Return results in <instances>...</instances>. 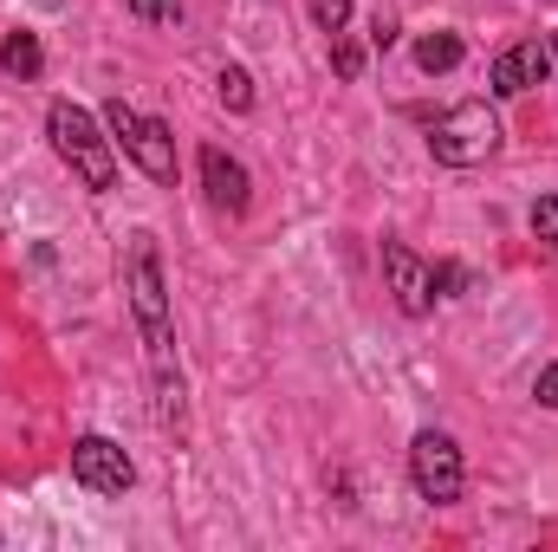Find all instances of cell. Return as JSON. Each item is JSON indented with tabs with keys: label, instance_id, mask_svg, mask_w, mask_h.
I'll return each mask as SVG.
<instances>
[{
	"label": "cell",
	"instance_id": "obj_14",
	"mask_svg": "<svg viewBox=\"0 0 558 552\" xmlns=\"http://www.w3.org/2000/svg\"><path fill=\"white\" fill-rule=\"evenodd\" d=\"M131 13L149 26H169V20H182V0H131Z\"/></svg>",
	"mask_w": 558,
	"mask_h": 552
},
{
	"label": "cell",
	"instance_id": "obj_7",
	"mask_svg": "<svg viewBox=\"0 0 558 552\" xmlns=\"http://www.w3.org/2000/svg\"><path fill=\"white\" fill-rule=\"evenodd\" d=\"M202 182H208V202H215L221 215H247L254 182H247V163H241V156H228L221 143H202Z\"/></svg>",
	"mask_w": 558,
	"mask_h": 552
},
{
	"label": "cell",
	"instance_id": "obj_16",
	"mask_svg": "<svg viewBox=\"0 0 558 552\" xmlns=\"http://www.w3.org/2000/svg\"><path fill=\"white\" fill-rule=\"evenodd\" d=\"M364 72V52L357 46H338V79H357Z\"/></svg>",
	"mask_w": 558,
	"mask_h": 552
},
{
	"label": "cell",
	"instance_id": "obj_12",
	"mask_svg": "<svg viewBox=\"0 0 558 552\" xmlns=\"http://www.w3.org/2000/svg\"><path fill=\"white\" fill-rule=\"evenodd\" d=\"M305 7H312L318 33H331V39H338V33H344V20H351V0H305Z\"/></svg>",
	"mask_w": 558,
	"mask_h": 552
},
{
	"label": "cell",
	"instance_id": "obj_10",
	"mask_svg": "<svg viewBox=\"0 0 558 552\" xmlns=\"http://www.w3.org/2000/svg\"><path fill=\"white\" fill-rule=\"evenodd\" d=\"M461 52H468V46H461V33H422V39H416V65H422V72H454V65H461Z\"/></svg>",
	"mask_w": 558,
	"mask_h": 552
},
{
	"label": "cell",
	"instance_id": "obj_15",
	"mask_svg": "<svg viewBox=\"0 0 558 552\" xmlns=\"http://www.w3.org/2000/svg\"><path fill=\"white\" fill-rule=\"evenodd\" d=\"M533 397H539L546 410H558V364H546V371L533 377Z\"/></svg>",
	"mask_w": 558,
	"mask_h": 552
},
{
	"label": "cell",
	"instance_id": "obj_3",
	"mask_svg": "<svg viewBox=\"0 0 558 552\" xmlns=\"http://www.w3.org/2000/svg\"><path fill=\"white\" fill-rule=\"evenodd\" d=\"M105 124H111V143H124V156L137 163L149 182H175V137H169L162 118H143L124 98H111L105 105Z\"/></svg>",
	"mask_w": 558,
	"mask_h": 552
},
{
	"label": "cell",
	"instance_id": "obj_5",
	"mask_svg": "<svg viewBox=\"0 0 558 552\" xmlns=\"http://www.w3.org/2000/svg\"><path fill=\"white\" fill-rule=\"evenodd\" d=\"M72 481L92 494H124L137 481V461L111 442V435H78L72 442Z\"/></svg>",
	"mask_w": 558,
	"mask_h": 552
},
{
	"label": "cell",
	"instance_id": "obj_8",
	"mask_svg": "<svg viewBox=\"0 0 558 552\" xmlns=\"http://www.w3.org/2000/svg\"><path fill=\"white\" fill-rule=\"evenodd\" d=\"M384 279H390V292H397V305L422 319L428 305H435V286H428V267H422L416 254L403 248V241H384Z\"/></svg>",
	"mask_w": 558,
	"mask_h": 552
},
{
	"label": "cell",
	"instance_id": "obj_11",
	"mask_svg": "<svg viewBox=\"0 0 558 552\" xmlns=\"http://www.w3.org/2000/svg\"><path fill=\"white\" fill-rule=\"evenodd\" d=\"M215 98H221L228 111H254V79H247L241 65H221V79H215Z\"/></svg>",
	"mask_w": 558,
	"mask_h": 552
},
{
	"label": "cell",
	"instance_id": "obj_2",
	"mask_svg": "<svg viewBox=\"0 0 558 552\" xmlns=\"http://www.w3.org/2000/svg\"><path fill=\"white\" fill-rule=\"evenodd\" d=\"M428 149H435V163H448V169H474V163H487V156L500 149V118H494L481 98H468V105H454V111L435 118Z\"/></svg>",
	"mask_w": 558,
	"mask_h": 552
},
{
	"label": "cell",
	"instance_id": "obj_17",
	"mask_svg": "<svg viewBox=\"0 0 558 552\" xmlns=\"http://www.w3.org/2000/svg\"><path fill=\"white\" fill-rule=\"evenodd\" d=\"M33 7H46V13H59V7H65V0H33Z\"/></svg>",
	"mask_w": 558,
	"mask_h": 552
},
{
	"label": "cell",
	"instance_id": "obj_18",
	"mask_svg": "<svg viewBox=\"0 0 558 552\" xmlns=\"http://www.w3.org/2000/svg\"><path fill=\"white\" fill-rule=\"evenodd\" d=\"M553 65H558V33H553Z\"/></svg>",
	"mask_w": 558,
	"mask_h": 552
},
{
	"label": "cell",
	"instance_id": "obj_13",
	"mask_svg": "<svg viewBox=\"0 0 558 552\" xmlns=\"http://www.w3.org/2000/svg\"><path fill=\"white\" fill-rule=\"evenodd\" d=\"M533 235H539L546 248H558V195H539V202H533Z\"/></svg>",
	"mask_w": 558,
	"mask_h": 552
},
{
	"label": "cell",
	"instance_id": "obj_6",
	"mask_svg": "<svg viewBox=\"0 0 558 552\" xmlns=\"http://www.w3.org/2000/svg\"><path fill=\"white\" fill-rule=\"evenodd\" d=\"M494 98H520V92H533V85H546L553 79V46L546 39H520V46H507L500 59H494Z\"/></svg>",
	"mask_w": 558,
	"mask_h": 552
},
{
	"label": "cell",
	"instance_id": "obj_9",
	"mask_svg": "<svg viewBox=\"0 0 558 552\" xmlns=\"http://www.w3.org/2000/svg\"><path fill=\"white\" fill-rule=\"evenodd\" d=\"M39 65H46V52L33 33H0V72L7 79H39Z\"/></svg>",
	"mask_w": 558,
	"mask_h": 552
},
{
	"label": "cell",
	"instance_id": "obj_1",
	"mask_svg": "<svg viewBox=\"0 0 558 552\" xmlns=\"http://www.w3.org/2000/svg\"><path fill=\"white\" fill-rule=\"evenodd\" d=\"M46 137H52V149L65 156V169H72V176H78L92 195L118 189V156H111V137L98 131V118H92L85 105L59 98V105L46 111Z\"/></svg>",
	"mask_w": 558,
	"mask_h": 552
},
{
	"label": "cell",
	"instance_id": "obj_4",
	"mask_svg": "<svg viewBox=\"0 0 558 552\" xmlns=\"http://www.w3.org/2000/svg\"><path fill=\"white\" fill-rule=\"evenodd\" d=\"M410 481H416L422 501H435V507H454L461 501L468 468H461V448H454L448 429H422L416 442H410Z\"/></svg>",
	"mask_w": 558,
	"mask_h": 552
}]
</instances>
